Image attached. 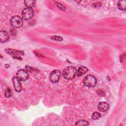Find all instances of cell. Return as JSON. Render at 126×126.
Segmentation results:
<instances>
[{
	"mask_svg": "<svg viewBox=\"0 0 126 126\" xmlns=\"http://www.w3.org/2000/svg\"><path fill=\"white\" fill-rule=\"evenodd\" d=\"M77 74L76 69L72 66H69L64 69L63 71V77L67 80L73 79Z\"/></svg>",
	"mask_w": 126,
	"mask_h": 126,
	"instance_id": "1",
	"label": "cell"
},
{
	"mask_svg": "<svg viewBox=\"0 0 126 126\" xmlns=\"http://www.w3.org/2000/svg\"><path fill=\"white\" fill-rule=\"evenodd\" d=\"M83 83L88 87H93L96 84V79L94 76L89 74L84 78Z\"/></svg>",
	"mask_w": 126,
	"mask_h": 126,
	"instance_id": "2",
	"label": "cell"
},
{
	"mask_svg": "<svg viewBox=\"0 0 126 126\" xmlns=\"http://www.w3.org/2000/svg\"><path fill=\"white\" fill-rule=\"evenodd\" d=\"M10 23L11 26L14 28H19L23 25L22 19L18 15L13 16L10 20Z\"/></svg>",
	"mask_w": 126,
	"mask_h": 126,
	"instance_id": "3",
	"label": "cell"
},
{
	"mask_svg": "<svg viewBox=\"0 0 126 126\" xmlns=\"http://www.w3.org/2000/svg\"><path fill=\"white\" fill-rule=\"evenodd\" d=\"M33 15L34 11L32 8H25L22 11V17L25 20H29L31 19L33 17Z\"/></svg>",
	"mask_w": 126,
	"mask_h": 126,
	"instance_id": "4",
	"label": "cell"
},
{
	"mask_svg": "<svg viewBox=\"0 0 126 126\" xmlns=\"http://www.w3.org/2000/svg\"><path fill=\"white\" fill-rule=\"evenodd\" d=\"M16 77L20 81H25L28 79L29 75L28 72L26 70L23 69H21L17 71L16 73Z\"/></svg>",
	"mask_w": 126,
	"mask_h": 126,
	"instance_id": "5",
	"label": "cell"
},
{
	"mask_svg": "<svg viewBox=\"0 0 126 126\" xmlns=\"http://www.w3.org/2000/svg\"><path fill=\"white\" fill-rule=\"evenodd\" d=\"M61 76V72L59 70H54L50 74V79L53 83L58 82Z\"/></svg>",
	"mask_w": 126,
	"mask_h": 126,
	"instance_id": "6",
	"label": "cell"
},
{
	"mask_svg": "<svg viewBox=\"0 0 126 126\" xmlns=\"http://www.w3.org/2000/svg\"><path fill=\"white\" fill-rule=\"evenodd\" d=\"M5 52L13 56H19L24 55V52L23 51H19L18 50H15L13 49L6 48L5 49Z\"/></svg>",
	"mask_w": 126,
	"mask_h": 126,
	"instance_id": "7",
	"label": "cell"
},
{
	"mask_svg": "<svg viewBox=\"0 0 126 126\" xmlns=\"http://www.w3.org/2000/svg\"><path fill=\"white\" fill-rule=\"evenodd\" d=\"M12 82L14 88L17 92H21L22 90V86L20 82V80L17 77H13L12 78Z\"/></svg>",
	"mask_w": 126,
	"mask_h": 126,
	"instance_id": "8",
	"label": "cell"
},
{
	"mask_svg": "<svg viewBox=\"0 0 126 126\" xmlns=\"http://www.w3.org/2000/svg\"><path fill=\"white\" fill-rule=\"evenodd\" d=\"M109 108V105L108 103L106 102H100L97 105L98 109L101 112L107 111Z\"/></svg>",
	"mask_w": 126,
	"mask_h": 126,
	"instance_id": "9",
	"label": "cell"
},
{
	"mask_svg": "<svg viewBox=\"0 0 126 126\" xmlns=\"http://www.w3.org/2000/svg\"><path fill=\"white\" fill-rule=\"evenodd\" d=\"M9 38L8 32L5 31H1L0 32V41L1 43L7 41Z\"/></svg>",
	"mask_w": 126,
	"mask_h": 126,
	"instance_id": "10",
	"label": "cell"
},
{
	"mask_svg": "<svg viewBox=\"0 0 126 126\" xmlns=\"http://www.w3.org/2000/svg\"><path fill=\"white\" fill-rule=\"evenodd\" d=\"M117 6L118 8L122 11L126 10V0H120L118 2Z\"/></svg>",
	"mask_w": 126,
	"mask_h": 126,
	"instance_id": "11",
	"label": "cell"
},
{
	"mask_svg": "<svg viewBox=\"0 0 126 126\" xmlns=\"http://www.w3.org/2000/svg\"><path fill=\"white\" fill-rule=\"evenodd\" d=\"M88 68L84 66H82L79 67L77 71V76H80L84 74H85L86 72H87L88 71Z\"/></svg>",
	"mask_w": 126,
	"mask_h": 126,
	"instance_id": "12",
	"label": "cell"
},
{
	"mask_svg": "<svg viewBox=\"0 0 126 126\" xmlns=\"http://www.w3.org/2000/svg\"><path fill=\"white\" fill-rule=\"evenodd\" d=\"M24 3L25 4V5L27 7L32 8L34 6L35 3V1L32 0H25Z\"/></svg>",
	"mask_w": 126,
	"mask_h": 126,
	"instance_id": "13",
	"label": "cell"
},
{
	"mask_svg": "<svg viewBox=\"0 0 126 126\" xmlns=\"http://www.w3.org/2000/svg\"><path fill=\"white\" fill-rule=\"evenodd\" d=\"M75 126H88L89 125V123L88 121L84 120H80L76 122L75 124Z\"/></svg>",
	"mask_w": 126,
	"mask_h": 126,
	"instance_id": "14",
	"label": "cell"
},
{
	"mask_svg": "<svg viewBox=\"0 0 126 126\" xmlns=\"http://www.w3.org/2000/svg\"><path fill=\"white\" fill-rule=\"evenodd\" d=\"M101 117V115L99 113L97 112H94L92 115V119L94 120H96L98 119Z\"/></svg>",
	"mask_w": 126,
	"mask_h": 126,
	"instance_id": "15",
	"label": "cell"
},
{
	"mask_svg": "<svg viewBox=\"0 0 126 126\" xmlns=\"http://www.w3.org/2000/svg\"><path fill=\"white\" fill-rule=\"evenodd\" d=\"M4 95L6 97H10L11 95V90L9 88H7L6 89L5 93H4Z\"/></svg>",
	"mask_w": 126,
	"mask_h": 126,
	"instance_id": "16",
	"label": "cell"
},
{
	"mask_svg": "<svg viewBox=\"0 0 126 126\" xmlns=\"http://www.w3.org/2000/svg\"><path fill=\"white\" fill-rule=\"evenodd\" d=\"M50 38L52 39V40H54L56 41H62L63 40V38L61 36L55 35V36H53L52 37H50Z\"/></svg>",
	"mask_w": 126,
	"mask_h": 126,
	"instance_id": "17",
	"label": "cell"
},
{
	"mask_svg": "<svg viewBox=\"0 0 126 126\" xmlns=\"http://www.w3.org/2000/svg\"><path fill=\"white\" fill-rule=\"evenodd\" d=\"M55 3H57V4H56L57 6L59 8H60L61 9H62V10H64L65 9V7L62 4H61L60 3H59V2H56Z\"/></svg>",
	"mask_w": 126,
	"mask_h": 126,
	"instance_id": "18",
	"label": "cell"
},
{
	"mask_svg": "<svg viewBox=\"0 0 126 126\" xmlns=\"http://www.w3.org/2000/svg\"><path fill=\"white\" fill-rule=\"evenodd\" d=\"M101 3H100V2H97V3H94L93 4V5L94 6V7H98V6H100L101 5Z\"/></svg>",
	"mask_w": 126,
	"mask_h": 126,
	"instance_id": "19",
	"label": "cell"
},
{
	"mask_svg": "<svg viewBox=\"0 0 126 126\" xmlns=\"http://www.w3.org/2000/svg\"><path fill=\"white\" fill-rule=\"evenodd\" d=\"M12 57H13L14 59H18V60H22V58H20V57H19V56H13Z\"/></svg>",
	"mask_w": 126,
	"mask_h": 126,
	"instance_id": "20",
	"label": "cell"
}]
</instances>
